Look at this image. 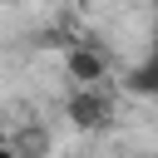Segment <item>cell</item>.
Here are the masks:
<instances>
[{
	"label": "cell",
	"instance_id": "2",
	"mask_svg": "<svg viewBox=\"0 0 158 158\" xmlns=\"http://www.w3.org/2000/svg\"><path fill=\"white\" fill-rule=\"evenodd\" d=\"M64 64H69V79H74V84H104V54H94V49H84V44L69 49Z\"/></svg>",
	"mask_w": 158,
	"mask_h": 158
},
{
	"label": "cell",
	"instance_id": "3",
	"mask_svg": "<svg viewBox=\"0 0 158 158\" xmlns=\"http://www.w3.org/2000/svg\"><path fill=\"white\" fill-rule=\"evenodd\" d=\"M0 158H25V153H20L15 143H0Z\"/></svg>",
	"mask_w": 158,
	"mask_h": 158
},
{
	"label": "cell",
	"instance_id": "4",
	"mask_svg": "<svg viewBox=\"0 0 158 158\" xmlns=\"http://www.w3.org/2000/svg\"><path fill=\"white\" fill-rule=\"evenodd\" d=\"M138 158H148V153H138Z\"/></svg>",
	"mask_w": 158,
	"mask_h": 158
},
{
	"label": "cell",
	"instance_id": "1",
	"mask_svg": "<svg viewBox=\"0 0 158 158\" xmlns=\"http://www.w3.org/2000/svg\"><path fill=\"white\" fill-rule=\"evenodd\" d=\"M69 114H74V123H84V128H104V123H109V94H104L99 84H79Z\"/></svg>",
	"mask_w": 158,
	"mask_h": 158
}]
</instances>
